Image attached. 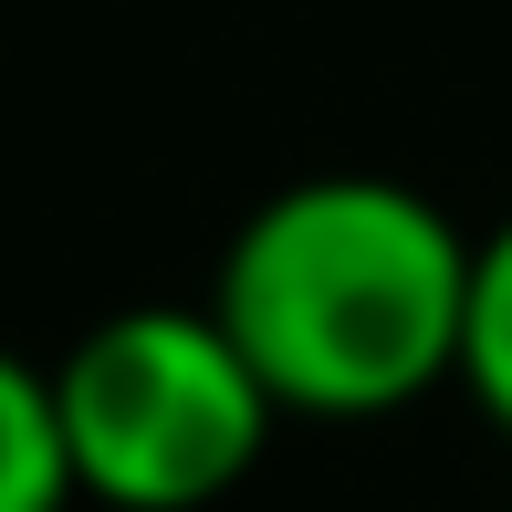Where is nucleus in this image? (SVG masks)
<instances>
[{
  "instance_id": "obj_2",
  "label": "nucleus",
  "mask_w": 512,
  "mask_h": 512,
  "mask_svg": "<svg viewBox=\"0 0 512 512\" xmlns=\"http://www.w3.org/2000/svg\"><path fill=\"white\" fill-rule=\"evenodd\" d=\"M53 398L74 481L105 512H209L262 471L283 418L220 304H126L84 324L53 366Z\"/></svg>"
},
{
  "instance_id": "obj_4",
  "label": "nucleus",
  "mask_w": 512,
  "mask_h": 512,
  "mask_svg": "<svg viewBox=\"0 0 512 512\" xmlns=\"http://www.w3.org/2000/svg\"><path fill=\"white\" fill-rule=\"evenodd\" d=\"M460 387L481 398V418L512 439V220L481 230L471 251V324H460Z\"/></svg>"
},
{
  "instance_id": "obj_1",
  "label": "nucleus",
  "mask_w": 512,
  "mask_h": 512,
  "mask_svg": "<svg viewBox=\"0 0 512 512\" xmlns=\"http://www.w3.org/2000/svg\"><path fill=\"white\" fill-rule=\"evenodd\" d=\"M471 230L377 168L293 178L220 241L209 304L293 418H387L460 377Z\"/></svg>"
},
{
  "instance_id": "obj_3",
  "label": "nucleus",
  "mask_w": 512,
  "mask_h": 512,
  "mask_svg": "<svg viewBox=\"0 0 512 512\" xmlns=\"http://www.w3.org/2000/svg\"><path fill=\"white\" fill-rule=\"evenodd\" d=\"M74 450H63V398H53V366L11 356L0 345V512H74Z\"/></svg>"
}]
</instances>
